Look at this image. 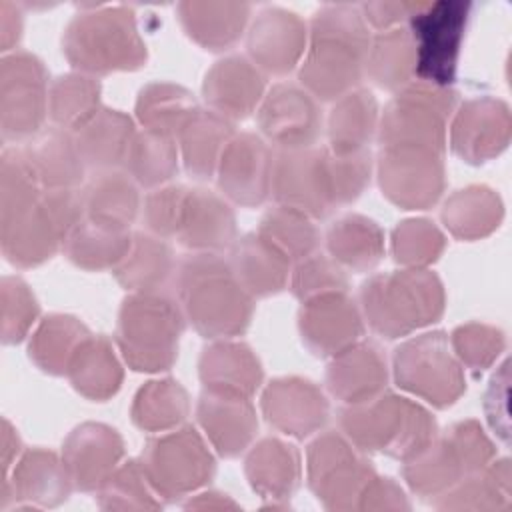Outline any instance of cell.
<instances>
[{
	"mask_svg": "<svg viewBox=\"0 0 512 512\" xmlns=\"http://www.w3.org/2000/svg\"><path fill=\"white\" fill-rule=\"evenodd\" d=\"M370 40V28L358 6H320L310 20L300 86L316 100H338L354 90L364 76Z\"/></svg>",
	"mask_w": 512,
	"mask_h": 512,
	"instance_id": "6da1fadb",
	"label": "cell"
},
{
	"mask_svg": "<svg viewBox=\"0 0 512 512\" xmlns=\"http://www.w3.org/2000/svg\"><path fill=\"white\" fill-rule=\"evenodd\" d=\"M174 286L186 320L200 336L210 340L234 338L250 326L254 298L240 286L222 254H186L178 260Z\"/></svg>",
	"mask_w": 512,
	"mask_h": 512,
	"instance_id": "7a4b0ae2",
	"label": "cell"
},
{
	"mask_svg": "<svg viewBox=\"0 0 512 512\" xmlns=\"http://www.w3.org/2000/svg\"><path fill=\"white\" fill-rule=\"evenodd\" d=\"M338 422L362 452H380L400 462L418 456L438 436V424L424 406L386 390L366 402L344 404Z\"/></svg>",
	"mask_w": 512,
	"mask_h": 512,
	"instance_id": "3957f363",
	"label": "cell"
},
{
	"mask_svg": "<svg viewBox=\"0 0 512 512\" xmlns=\"http://www.w3.org/2000/svg\"><path fill=\"white\" fill-rule=\"evenodd\" d=\"M358 298L362 318L386 340L438 322L446 306L442 280L428 268L374 274L362 282Z\"/></svg>",
	"mask_w": 512,
	"mask_h": 512,
	"instance_id": "277c9868",
	"label": "cell"
},
{
	"mask_svg": "<svg viewBox=\"0 0 512 512\" xmlns=\"http://www.w3.org/2000/svg\"><path fill=\"white\" fill-rule=\"evenodd\" d=\"M62 52L78 72L90 76L146 64V44L128 6H88L74 14L62 34Z\"/></svg>",
	"mask_w": 512,
	"mask_h": 512,
	"instance_id": "5b68a950",
	"label": "cell"
},
{
	"mask_svg": "<svg viewBox=\"0 0 512 512\" xmlns=\"http://www.w3.org/2000/svg\"><path fill=\"white\" fill-rule=\"evenodd\" d=\"M186 316L168 292H130L118 310L116 344L136 372L170 370L178 358V342Z\"/></svg>",
	"mask_w": 512,
	"mask_h": 512,
	"instance_id": "8992f818",
	"label": "cell"
},
{
	"mask_svg": "<svg viewBox=\"0 0 512 512\" xmlns=\"http://www.w3.org/2000/svg\"><path fill=\"white\" fill-rule=\"evenodd\" d=\"M86 216L82 188H42L40 196L8 220H0V248L16 268L50 260L68 232Z\"/></svg>",
	"mask_w": 512,
	"mask_h": 512,
	"instance_id": "52a82bcc",
	"label": "cell"
},
{
	"mask_svg": "<svg viewBox=\"0 0 512 512\" xmlns=\"http://www.w3.org/2000/svg\"><path fill=\"white\" fill-rule=\"evenodd\" d=\"M456 102V90L412 80L394 94L378 120L380 146H424L444 152Z\"/></svg>",
	"mask_w": 512,
	"mask_h": 512,
	"instance_id": "ba28073f",
	"label": "cell"
},
{
	"mask_svg": "<svg viewBox=\"0 0 512 512\" xmlns=\"http://www.w3.org/2000/svg\"><path fill=\"white\" fill-rule=\"evenodd\" d=\"M138 462L156 496L166 502L194 494L204 488L216 472L212 452L192 426L150 438Z\"/></svg>",
	"mask_w": 512,
	"mask_h": 512,
	"instance_id": "9c48e42d",
	"label": "cell"
},
{
	"mask_svg": "<svg viewBox=\"0 0 512 512\" xmlns=\"http://www.w3.org/2000/svg\"><path fill=\"white\" fill-rule=\"evenodd\" d=\"M396 384L434 408L452 406L466 392L460 360L446 332L432 330L402 342L392 356Z\"/></svg>",
	"mask_w": 512,
	"mask_h": 512,
	"instance_id": "30bf717a",
	"label": "cell"
},
{
	"mask_svg": "<svg viewBox=\"0 0 512 512\" xmlns=\"http://www.w3.org/2000/svg\"><path fill=\"white\" fill-rule=\"evenodd\" d=\"M468 16L470 2L464 0L420 2L408 18L416 48V80L452 88Z\"/></svg>",
	"mask_w": 512,
	"mask_h": 512,
	"instance_id": "8fae6325",
	"label": "cell"
},
{
	"mask_svg": "<svg viewBox=\"0 0 512 512\" xmlns=\"http://www.w3.org/2000/svg\"><path fill=\"white\" fill-rule=\"evenodd\" d=\"M376 470L342 432H322L306 452V478L316 500L334 512L358 510Z\"/></svg>",
	"mask_w": 512,
	"mask_h": 512,
	"instance_id": "7c38bea8",
	"label": "cell"
},
{
	"mask_svg": "<svg viewBox=\"0 0 512 512\" xmlns=\"http://www.w3.org/2000/svg\"><path fill=\"white\" fill-rule=\"evenodd\" d=\"M48 72L26 50L0 60V128L4 142H26L44 128L48 116Z\"/></svg>",
	"mask_w": 512,
	"mask_h": 512,
	"instance_id": "4fadbf2b",
	"label": "cell"
},
{
	"mask_svg": "<svg viewBox=\"0 0 512 512\" xmlns=\"http://www.w3.org/2000/svg\"><path fill=\"white\" fill-rule=\"evenodd\" d=\"M376 170L382 194L404 210H428L446 186L444 152L424 146H380Z\"/></svg>",
	"mask_w": 512,
	"mask_h": 512,
	"instance_id": "5bb4252c",
	"label": "cell"
},
{
	"mask_svg": "<svg viewBox=\"0 0 512 512\" xmlns=\"http://www.w3.org/2000/svg\"><path fill=\"white\" fill-rule=\"evenodd\" d=\"M270 196L280 206L294 208L318 220L336 210L328 174V148L308 146L276 150L272 160Z\"/></svg>",
	"mask_w": 512,
	"mask_h": 512,
	"instance_id": "9a60e30c",
	"label": "cell"
},
{
	"mask_svg": "<svg viewBox=\"0 0 512 512\" xmlns=\"http://www.w3.org/2000/svg\"><path fill=\"white\" fill-rule=\"evenodd\" d=\"M72 488L74 484L62 456L44 448H30L2 476L0 510L56 508L68 500Z\"/></svg>",
	"mask_w": 512,
	"mask_h": 512,
	"instance_id": "2e32d148",
	"label": "cell"
},
{
	"mask_svg": "<svg viewBox=\"0 0 512 512\" xmlns=\"http://www.w3.org/2000/svg\"><path fill=\"white\" fill-rule=\"evenodd\" d=\"M256 122L262 138L276 150L314 146L322 132L318 100L294 82H278L264 94Z\"/></svg>",
	"mask_w": 512,
	"mask_h": 512,
	"instance_id": "e0dca14e",
	"label": "cell"
},
{
	"mask_svg": "<svg viewBox=\"0 0 512 512\" xmlns=\"http://www.w3.org/2000/svg\"><path fill=\"white\" fill-rule=\"evenodd\" d=\"M510 108L504 100L478 96L464 100L452 114L446 136L452 152L468 164H484L500 156L510 142Z\"/></svg>",
	"mask_w": 512,
	"mask_h": 512,
	"instance_id": "ac0fdd59",
	"label": "cell"
},
{
	"mask_svg": "<svg viewBox=\"0 0 512 512\" xmlns=\"http://www.w3.org/2000/svg\"><path fill=\"white\" fill-rule=\"evenodd\" d=\"M274 148L254 132H240L226 144L216 182L222 196L238 206L256 208L270 196Z\"/></svg>",
	"mask_w": 512,
	"mask_h": 512,
	"instance_id": "d6986e66",
	"label": "cell"
},
{
	"mask_svg": "<svg viewBox=\"0 0 512 512\" xmlns=\"http://www.w3.org/2000/svg\"><path fill=\"white\" fill-rule=\"evenodd\" d=\"M298 330L314 356L332 358L362 340L364 318L348 292H330L302 302Z\"/></svg>",
	"mask_w": 512,
	"mask_h": 512,
	"instance_id": "ffe728a7",
	"label": "cell"
},
{
	"mask_svg": "<svg viewBox=\"0 0 512 512\" xmlns=\"http://www.w3.org/2000/svg\"><path fill=\"white\" fill-rule=\"evenodd\" d=\"M306 22L290 10L268 6L254 18L246 48L250 60L264 72L284 76L296 68L306 52Z\"/></svg>",
	"mask_w": 512,
	"mask_h": 512,
	"instance_id": "44dd1931",
	"label": "cell"
},
{
	"mask_svg": "<svg viewBox=\"0 0 512 512\" xmlns=\"http://www.w3.org/2000/svg\"><path fill=\"white\" fill-rule=\"evenodd\" d=\"M262 412L266 422L278 432L308 438L326 424L330 404L312 380L286 376L272 380L264 388Z\"/></svg>",
	"mask_w": 512,
	"mask_h": 512,
	"instance_id": "7402d4cb",
	"label": "cell"
},
{
	"mask_svg": "<svg viewBox=\"0 0 512 512\" xmlns=\"http://www.w3.org/2000/svg\"><path fill=\"white\" fill-rule=\"evenodd\" d=\"M124 458V440L112 426L84 422L62 444V462L80 492H96Z\"/></svg>",
	"mask_w": 512,
	"mask_h": 512,
	"instance_id": "603a6c76",
	"label": "cell"
},
{
	"mask_svg": "<svg viewBox=\"0 0 512 512\" xmlns=\"http://www.w3.org/2000/svg\"><path fill=\"white\" fill-rule=\"evenodd\" d=\"M264 94V72L242 54H230L214 62L202 82V96L208 108L230 122L244 120L256 112Z\"/></svg>",
	"mask_w": 512,
	"mask_h": 512,
	"instance_id": "cb8c5ba5",
	"label": "cell"
},
{
	"mask_svg": "<svg viewBox=\"0 0 512 512\" xmlns=\"http://www.w3.org/2000/svg\"><path fill=\"white\" fill-rule=\"evenodd\" d=\"M196 416L208 442L224 458L240 456L258 432L256 410L246 396L202 390Z\"/></svg>",
	"mask_w": 512,
	"mask_h": 512,
	"instance_id": "d4e9b609",
	"label": "cell"
},
{
	"mask_svg": "<svg viewBox=\"0 0 512 512\" xmlns=\"http://www.w3.org/2000/svg\"><path fill=\"white\" fill-rule=\"evenodd\" d=\"M386 380V356L372 340H358L338 352L326 368V388L344 404H360L378 396L384 392Z\"/></svg>",
	"mask_w": 512,
	"mask_h": 512,
	"instance_id": "484cf974",
	"label": "cell"
},
{
	"mask_svg": "<svg viewBox=\"0 0 512 512\" xmlns=\"http://www.w3.org/2000/svg\"><path fill=\"white\" fill-rule=\"evenodd\" d=\"M176 238L190 252L230 250L236 240V216L230 202L208 188H190Z\"/></svg>",
	"mask_w": 512,
	"mask_h": 512,
	"instance_id": "4316f807",
	"label": "cell"
},
{
	"mask_svg": "<svg viewBox=\"0 0 512 512\" xmlns=\"http://www.w3.org/2000/svg\"><path fill=\"white\" fill-rule=\"evenodd\" d=\"M244 472L256 494L270 500L264 508H286L300 486V454L278 438H264L246 456Z\"/></svg>",
	"mask_w": 512,
	"mask_h": 512,
	"instance_id": "83f0119b",
	"label": "cell"
},
{
	"mask_svg": "<svg viewBox=\"0 0 512 512\" xmlns=\"http://www.w3.org/2000/svg\"><path fill=\"white\" fill-rule=\"evenodd\" d=\"M240 286L252 298H266L286 288L292 260L260 232L234 240L228 258Z\"/></svg>",
	"mask_w": 512,
	"mask_h": 512,
	"instance_id": "f1b7e54d",
	"label": "cell"
},
{
	"mask_svg": "<svg viewBox=\"0 0 512 512\" xmlns=\"http://www.w3.org/2000/svg\"><path fill=\"white\" fill-rule=\"evenodd\" d=\"M198 376L204 390L252 398L262 384L264 372L248 344L222 338L202 350Z\"/></svg>",
	"mask_w": 512,
	"mask_h": 512,
	"instance_id": "f546056e",
	"label": "cell"
},
{
	"mask_svg": "<svg viewBox=\"0 0 512 512\" xmlns=\"http://www.w3.org/2000/svg\"><path fill=\"white\" fill-rule=\"evenodd\" d=\"M20 146L42 188H80L86 164L72 130L44 126Z\"/></svg>",
	"mask_w": 512,
	"mask_h": 512,
	"instance_id": "4dcf8cb0",
	"label": "cell"
},
{
	"mask_svg": "<svg viewBox=\"0 0 512 512\" xmlns=\"http://www.w3.org/2000/svg\"><path fill=\"white\" fill-rule=\"evenodd\" d=\"M176 268L178 260L172 246L142 230L132 234V244L112 274L130 292H166L174 286Z\"/></svg>",
	"mask_w": 512,
	"mask_h": 512,
	"instance_id": "1f68e13d",
	"label": "cell"
},
{
	"mask_svg": "<svg viewBox=\"0 0 512 512\" xmlns=\"http://www.w3.org/2000/svg\"><path fill=\"white\" fill-rule=\"evenodd\" d=\"M134 122L128 114L112 108H100L84 126L74 130V138L86 170H114L124 164L134 138Z\"/></svg>",
	"mask_w": 512,
	"mask_h": 512,
	"instance_id": "d6a6232c",
	"label": "cell"
},
{
	"mask_svg": "<svg viewBox=\"0 0 512 512\" xmlns=\"http://www.w3.org/2000/svg\"><path fill=\"white\" fill-rule=\"evenodd\" d=\"M250 18V4L242 2H180L178 20L184 32L206 50L234 46Z\"/></svg>",
	"mask_w": 512,
	"mask_h": 512,
	"instance_id": "836d02e7",
	"label": "cell"
},
{
	"mask_svg": "<svg viewBox=\"0 0 512 512\" xmlns=\"http://www.w3.org/2000/svg\"><path fill=\"white\" fill-rule=\"evenodd\" d=\"M234 134V122L210 108H200L176 136L186 172L194 180H210Z\"/></svg>",
	"mask_w": 512,
	"mask_h": 512,
	"instance_id": "e575fe53",
	"label": "cell"
},
{
	"mask_svg": "<svg viewBox=\"0 0 512 512\" xmlns=\"http://www.w3.org/2000/svg\"><path fill=\"white\" fill-rule=\"evenodd\" d=\"M82 198L88 218L122 230H130L142 208L138 184L118 168L92 172L82 186Z\"/></svg>",
	"mask_w": 512,
	"mask_h": 512,
	"instance_id": "d590c367",
	"label": "cell"
},
{
	"mask_svg": "<svg viewBox=\"0 0 512 512\" xmlns=\"http://www.w3.org/2000/svg\"><path fill=\"white\" fill-rule=\"evenodd\" d=\"M378 102L366 88H354L334 100L326 120L328 150L350 154L366 150L378 130Z\"/></svg>",
	"mask_w": 512,
	"mask_h": 512,
	"instance_id": "8d00e7d4",
	"label": "cell"
},
{
	"mask_svg": "<svg viewBox=\"0 0 512 512\" xmlns=\"http://www.w3.org/2000/svg\"><path fill=\"white\" fill-rule=\"evenodd\" d=\"M326 248L344 270L368 272L384 256V232L368 216L344 214L328 226Z\"/></svg>",
	"mask_w": 512,
	"mask_h": 512,
	"instance_id": "74e56055",
	"label": "cell"
},
{
	"mask_svg": "<svg viewBox=\"0 0 512 512\" xmlns=\"http://www.w3.org/2000/svg\"><path fill=\"white\" fill-rule=\"evenodd\" d=\"M66 376L80 396L104 402L120 390L124 372L112 342L102 334H90L72 358Z\"/></svg>",
	"mask_w": 512,
	"mask_h": 512,
	"instance_id": "f35d334b",
	"label": "cell"
},
{
	"mask_svg": "<svg viewBox=\"0 0 512 512\" xmlns=\"http://www.w3.org/2000/svg\"><path fill=\"white\" fill-rule=\"evenodd\" d=\"M432 506L438 510H510V460L502 458L478 472L466 474L450 490L432 500Z\"/></svg>",
	"mask_w": 512,
	"mask_h": 512,
	"instance_id": "ab89813d",
	"label": "cell"
},
{
	"mask_svg": "<svg viewBox=\"0 0 512 512\" xmlns=\"http://www.w3.org/2000/svg\"><path fill=\"white\" fill-rule=\"evenodd\" d=\"M132 244V232L84 216L62 244L64 256L82 270H114Z\"/></svg>",
	"mask_w": 512,
	"mask_h": 512,
	"instance_id": "60d3db41",
	"label": "cell"
},
{
	"mask_svg": "<svg viewBox=\"0 0 512 512\" xmlns=\"http://www.w3.org/2000/svg\"><path fill=\"white\" fill-rule=\"evenodd\" d=\"M466 474H470L466 462L446 434L436 436L426 450L404 462L402 468V476L410 490L416 496L430 500L442 496Z\"/></svg>",
	"mask_w": 512,
	"mask_h": 512,
	"instance_id": "b9f144b4",
	"label": "cell"
},
{
	"mask_svg": "<svg viewBox=\"0 0 512 512\" xmlns=\"http://www.w3.org/2000/svg\"><path fill=\"white\" fill-rule=\"evenodd\" d=\"M364 74L382 90H400L416 76V48L406 26L378 32L370 40Z\"/></svg>",
	"mask_w": 512,
	"mask_h": 512,
	"instance_id": "7bdbcfd3",
	"label": "cell"
},
{
	"mask_svg": "<svg viewBox=\"0 0 512 512\" xmlns=\"http://www.w3.org/2000/svg\"><path fill=\"white\" fill-rule=\"evenodd\" d=\"M88 336L90 330L78 318L68 314H50L32 332L28 356L42 372L64 376Z\"/></svg>",
	"mask_w": 512,
	"mask_h": 512,
	"instance_id": "ee69618b",
	"label": "cell"
},
{
	"mask_svg": "<svg viewBox=\"0 0 512 512\" xmlns=\"http://www.w3.org/2000/svg\"><path fill=\"white\" fill-rule=\"evenodd\" d=\"M504 216L500 196L486 186H466L442 206V222L460 240H478L500 226Z\"/></svg>",
	"mask_w": 512,
	"mask_h": 512,
	"instance_id": "f6af8a7d",
	"label": "cell"
},
{
	"mask_svg": "<svg viewBox=\"0 0 512 512\" xmlns=\"http://www.w3.org/2000/svg\"><path fill=\"white\" fill-rule=\"evenodd\" d=\"M198 110L194 94L172 82H150L136 100V118L142 128L166 136H178Z\"/></svg>",
	"mask_w": 512,
	"mask_h": 512,
	"instance_id": "bcb514c9",
	"label": "cell"
},
{
	"mask_svg": "<svg viewBox=\"0 0 512 512\" xmlns=\"http://www.w3.org/2000/svg\"><path fill=\"white\" fill-rule=\"evenodd\" d=\"M190 412V398L184 386L172 378L150 380L134 396L132 422L146 432L178 428Z\"/></svg>",
	"mask_w": 512,
	"mask_h": 512,
	"instance_id": "7dc6e473",
	"label": "cell"
},
{
	"mask_svg": "<svg viewBox=\"0 0 512 512\" xmlns=\"http://www.w3.org/2000/svg\"><path fill=\"white\" fill-rule=\"evenodd\" d=\"M102 86L96 76L84 72H68L52 80L48 90V116L54 126L78 130L100 106Z\"/></svg>",
	"mask_w": 512,
	"mask_h": 512,
	"instance_id": "c3c4849f",
	"label": "cell"
},
{
	"mask_svg": "<svg viewBox=\"0 0 512 512\" xmlns=\"http://www.w3.org/2000/svg\"><path fill=\"white\" fill-rule=\"evenodd\" d=\"M124 168L138 186L150 190L164 186L178 172V144L174 136L142 128L130 142Z\"/></svg>",
	"mask_w": 512,
	"mask_h": 512,
	"instance_id": "681fc988",
	"label": "cell"
},
{
	"mask_svg": "<svg viewBox=\"0 0 512 512\" xmlns=\"http://www.w3.org/2000/svg\"><path fill=\"white\" fill-rule=\"evenodd\" d=\"M258 232L280 248L292 262H300L318 252L322 242V234L314 224V218L280 204L264 212Z\"/></svg>",
	"mask_w": 512,
	"mask_h": 512,
	"instance_id": "f907efd6",
	"label": "cell"
},
{
	"mask_svg": "<svg viewBox=\"0 0 512 512\" xmlns=\"http://www.w3.org/2000/svg\"><path fill=\"white\" fill-rule=\"evenodd\" d=\"M102 510H160L162 500L148 484L140 462L128 460L120 464L108 480L96 490Z\"/></svg>",
	"mask_w": 512,
	"mask_h": 512,
	"instance_id": "816d5d0a",
	"label": "cell"
},
{
	"mask_svg": "<svg viewBox=\"0 0 512 512\" xmlns=\"http://www.w3.org/2000/svg\"><path fill=\"white\" fill-rule=\"evenodd\" d=\"M446 248L442 230L426 218L400 222L392 232V258L402 268H428Z\"/></svg>",
	"mask_w": 512,
	"mask_h": 512,
	"instance_id": "f5cc1de1",
	"label": "cell"
},
{
	"mask_svg": "<svg viewBox=\"0 0 512 512\" xmlns=\"http://www.w3.org/2000/svg\"><path fill=\"white\" fill-rule=\"evenodd\" d=\"M40 306L30 286L20 276H4L0 282V336L2 344L22 342L34 322Z\"/></svg>",
	"mask_w": 512,
	"mask_h": 512,
	"instance_id": "db71d44e",
	"label": "cell"
},
{
	"mask_svg": "<svg viewBox=\"0 0 512 512\" xmlns=\"http://www.w3.org/2000/svg\"><path fill=\"white\" fill-rule=\"evenodd\" d=\"M290 288L300 302H306L330 292H348V276L328 254L314 252L296 262L290 274Z\"/></svg>",
	"mask_w": 512,
	"mask_h": 512,
	"instance_id": "11a10c76",
	"label": "cell"
},
{
	"mask_svg": "<svg viewBox=\"0 0 512 512\" xmlns=\"http://www.w3.org/2000/svg\"><path fill=\"white\" fill-rule=\"evenodd\" d=\"M448 340L460 364L472 370L490 368L506 346L502 330L478 322L458 326Z\"/></svg>",
	"mask_w": 512,
	"mask_h": 512,
	"instance_id": "9f6ffc18",
	"label": "cell"
},
{
	"mask_svg": "<svg viewBox=\"0 0 512 512\" xmlns=\"http://www.w3.org/2000/svg\"><path fill=\"white\" fill-rule=\"evenodd\" d=\"M188 190L184 184H164L150 190L140 208L146 232L164 240L176 238Z\"/></svg>",
	"mask_w": 512,
	"mask_h": 512,
	"instance_id": "6f0895ef",
	"label": "cell"
},
{
	"mask_svg": "<svg viewBox=\"0 0 512 512\" xmlns=\"http://www.w3.org/2000/svg\"><path fill=\"white\" fill-rule=\"evenodd\" d=\"M328 174L336 208L358 200L372 176L370 148L350 154H334L328 150Z\"/></svg>",
	"mask_w": 512,
	"mask_h": 512,
	"instance_id": "680465c9",
	"label": "cell"
},
{
	"mask_svg": "<svg viewBox=\"0 0 512 512\" xmlns=\"http://www.w3.org/2000/svg\"><path fill=\"white\" fill-rule=\"evenodd\" d=\"M444 434L460 452L470 474L488 466L496 454L494 444L490 442V438L484 434L476 420L456 422L450 428H446Z\"/></svg>",
	"mask_w": 512,
	"mask_h": 512,
	"instance_id": "91938a15",
	"label": "cell"
},
{
	"mask_svg": "<svg viewBox=\"0 0 512 512\" xmlns=\"http://www.w3.org/2000/svg\"><path fill=\"white\" fill-rule=\"evenodd\" d=\"M506 396H508V362H504L498 374L492 376L488 390L484 394V412L492 426V430L508 444V410H506Z\"/></svg>",
	"mask_w": 512,
	"mask_h": 512,
	"instance_id": "94428289",
	"label": "cell"
},
{
	"mask_svg": "<svg viewBox=\"0 0 512 512\" xmlns=\"http://www.w3.org/2000/svg\"><path fill=\"white\" fill-rule=\"evenodd\" d=\"M410 502L404 490L392 480L374 476L360 496L358 510H408Z\"/></svg>",
	"mask_w": 512,
	"mask_h": 512,
	"instance_id": "6125c7cd",
	"label": "cell"
},
{
	"mask_svg": "<svg viewBox=\"0 0 512 512\" xmlns=\"http://www.w3.org/2000/svg\"><path fill=\"white\" fill-rule=\"evenodd\" d=\"M418 6L420 2H368L360 4L358 8L368 28L384 32L402 26V22L408 20Z\"/></svg>",
	"mask_w": 512,
	"mask_h": 512,
	"instance_id": "be15d7a7",
	"label": "cell"
},
{
	"mask_svg": "<svg viewBox=\"0 0 512 512\" xmlns=\"http://www.w3.org/2000/svg\"><path fill=\"white\" fill-rule=\"evenodd\" d=\"M22 36V12L14 2H0V44L2 52L8 54L14 50Z\"/></svg>",
	"mask_w": 512,
	"mask_h": 512,
	"instance_id": "e7e4bbea",
	"label": "cell"
},
{
	"mask_svg": "<svg viewBox=\"0 0 512 512\" xmlns=\"http://www.w3.org/2000/svg\"><path fill=\"white\" fill-rule=\"evenodd\" d=\"M0 432H2L0 434L2 436V440H0L2 460L0 462H2V476H6L12 470L18 456L22 454V440L18 436V430L10 424L8 418H2V430Z\"/></svg>",
	"mask_w": 512,
	"mask_h": 512,
	"instance_id": "03108f58",
	"label": "cell"
},
{
	"mask_svg": "<svg viewBox=\"0 0 512 512\" xmlns=\"http://www.w3.org/2000/svg\"><path fill=\"white\" fill-rule=\"evenodd\" d=\"M186 508H202V510H226V508H240L228 494L216 492V490H208V492H200L194 498L190 496V500L184 504Z\"/></svg>",
	"mask_w": 512,
	"mask_h": 512,
	"instance_id": "003e7915",
	"label": "cell"
}]
</instances>
